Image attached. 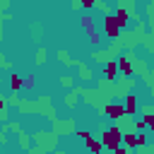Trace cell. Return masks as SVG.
I'll return each instance as SVG.
<instances>
[{
	"instance_id": "18",
	"label": "cell",
	"mask_w": 154,
	"mask_h": 154,
	"mask_svg": "<svg viewBox=\"0 0 154 154\" xmlns=\"http://www.w3.org/2000/svg\"><path fill=\"white\" fill-rule=\"evenodd\" d=\"M60 84H63V87H72V77H70V75H63V77H60Z\"/></svg>"
},
{
	"instance_id": "8",
	"label": "cell",
	"mask_w": 154,
	"mask_h": 154,
	"mask_svg": "<svg viewBox=\"0 0 154 154\" xmlns=\"http://www.w3.org/2000/svg\"><path fill=\"white\" fill-rule=\"evenodd\" d=\"M70 65H75V67H79V79H82V82H91V79H94V75H91V70H89L87 65H82L79 60H70Z\"/></svg>"
},
{
	"instance_id": "11",
	"label": "cell",
	"mask_w": 154,
	"mask_h": 154,
	"mask_svg": "<svg viewBox=\"0 0 154 154\" xmlns=\"http://www.w3.org/2000/svg\"><path fill=\"white\" fill-rule=\"evenodd\" d=\"M10 89H12V94H17L22 89V77L19 75H10Z\"/></svg>"
},
{
	"instance_id": "21",
	"label": "cell",
	"mask_w": 154,
	"mask_h": 154,
	"mask_svg": "<svg viewBox=\"0 0 154 154\" xmlns=\"http://www.w3.org/2000/svg\"><path fill=\"white\" fill-rule=\"evenodd\" d=\"M113 154H130V149H125V147H118V149H113Z\"/></svg>"
},
{
	"instance_id": "19",
	"label": "cell",
	"mask_w": 154,
	"mask_h": 154,
	"mask_svg": "<svg viewBox=\"0 0 154 154\" xmlns=\"http://www.w3.org/2000/svg\"><path fill=\"white\" fill-rule=\"evenodd\" d=\"M58 58H60L63 63H67V65H70V55H67L65 51H58Z\"/></svg>"
},
{
	"instance_id": "3",
	"label": "cell",
	"mask_w": 154,
	"mask_h": 154,
	"mask_svg": "<svg viewBox=\"0 0 154 154\" xmlns=\"http://www.w3.org/2000/svg\"><path fill=\"white\" fill-rule=\"evenodd\" d=\"M132 60H135V55L128 51V53H123V55L118 58V63H116V65H118V70H120L125 77H130V75L135 72V65H132Z\"/></svg>"
},
{
	"instance_id": "7",
	"label": "cell",
	"mask_w": 154,
	"mask_h": 154,
	"mask_svg": "<svg viewBox=\"0 0 154 154\" xmlns=\"http://www.w3.org/2000/svg\"><path fill=\"white\" fill-rule=\"evenodd\" d=\"M116 72H118V65H116V58H111V60H106V63H103V77H106L108 82H113V79H116Z\"/></svg>"
},
{
	"instance_id": "6",
	"label": "cell",
	"mask_w": 154,
	"mask_h": 154,
	"mask_svg": "<svg viewBox=\"0 0 154 154\" xmlns=\"http://www.w3.org/2000/svg\"><path fill=\"white\" fill-rule=\"evenodd\" d=\"M123 108H125V116H132L137 108H140V103H137V96H135V91H130V94H125V103H123Z\"/></svg>"
},
{
	"instance_id": "4",
	"label": "cell",
	"mask_w": 154,
	"mask_h": 154,
	"mask_svg": "<svg viewBox=\"0 0 154 154\" xmlns=\"http://www.w3.org/2000/svg\"><path fill=\"white\" fill-rule=\"evenodd\" d=\"M103 113H106L108 118L118 120V118H123V116H125V108H123V103L113 101V103H106V106H103Z\"/></svg>"
},
{
	"instance_id": "16",
	"label": "cell",
	"mask_w": 154,
	"mask_h": 154,
	"mask_svg": "<svg viewBox=\"0 0 154 154\" xmlns=\"http://www.w3.org/2000/svg\"><path fill=\"white\" fill-rule=\"evenodd\" d=\"M36 63H38V65H43V63H46V51H43V48H38V51H36Z\"/></svg>"
},
{
	"instance_id": "9",
	"label": "cell",
	"mask_w": 154,
	"mask_h": 154,
	"mask_svg": "<svg viewBox=\"0 0 154 154\" xmlns=\"http://www.w3.org/2000/svg\"><path fill=\"white\" fill-rule=\"evenodd\" d=\"M84 144H87V149H89L91 154H101V152H103L101 142H99L96 137H91V135H89V137H84Z\"/></svg>"
},
{
	"instance_id": "14",
	"label": "cell",
	"mask_w": 154,
	"mask_h": 154,
	"mask_svg": "<svg viewBox=\"0 0 154 154\" xmlns=\"http://www.w3.org/2000/svg\"><path fill=\"white\" fill-rule=\"evenodd\" d=\"M36 84V79H34V75H26V77H22V87H26V89H31Z\"/></svg>"
},
{
	"instance_id": "22",
	"label": "cell",
	"mask_w": 154,
	"mask_h": 154,
	"mask_svg": "<svg viewBox=\"0 0 154 154\" xmlns=\"http://www.w3.org/2000/svg\"><path fill=\"white\" fill-rule=\"evenodd\" d=\"M31 154H46V149H43V147H34V149H31Z\"/></svg>"
},
{
	"instance_id": "5",
	"label": "cell",
	"mask_w": 154,
	"mask_h": 154,
	"mask_svg": "<svg viewBox=\"0 0 154 154\" xmlns=\"http://www.w3.org/2000/svg\"><path fill=\"white\" fill-rule=\"evenodd\" d=\"M113 17H116V22H118V26H120V31L130 24V12L125 10V7H116V12H113Z\"/></svg>"
},
{
	"instance_id": "12",
	"label": "cell",
	"mask_w": 154,
	"mask_h": 154,
	"mask_svg": "<svg viewBox=\"0 0 154 154\" xmlns=\"http://www.w3.org/2000/svg\"><path fill=\"white\" fill-rule=\"evenodd\" d=\"M77 96H79V91H70V94H67V99H65V103H67L70 108H75V103H77Z\"/></svg>"
},
{
	"instance_id": "2",
	"label": "cell",
	"mask_w": 154,
	"mask_h": 154,
	"mask_svg": "<svg viewBox=\"0 0 154 154\" xmlns=\"http://www.w3.org/2000/svg\"><path fill=\"white\" fill-rule=\"evenodd\" d=\"M103 34L108 36V38H120V26H118V22H116V17L113 14H106L103 17Z\"/></svg>"
},
{
	"instance_id": "17",
	"label": "cell",
	"mask_w": 154,
	"mask_h": 154,
	"mask_svg": "<svg viewBox=\"0 0 154 154\" xmlns=\"http://www.w3.org/2000/svg\"><path fill=\"white\" fill-rule=\"evenodd\" d=\"M89 41H91L94 46H99V41H101V36H99V31H91V34H89Z\"/></svg>"
},
{
	"instance_id": "13",
	"label": "cell",
	"mask_w": 154,
	"mask_h": 154,
	"mask_svg": "<svg viewBox=\"0 0 154 154\" xmlns=\"http://www.w3.org/2000/svg\"><path fill=\"white\" fill-rule=\"evenodd\" d=\"M7 118V101H5V96L0 94V120H5Z\"/></svg>"
},
{
	"instance_id": "1",
	"label": "cell",
	"mask_w": 154,
	"mask_h": 154,
	"mask_svg": "<svg viewBox=\"0 0 154 154\" xmlns=\"http://www.w3.org/2000/svg\"><path fill=\"white\" fill-rule=\"evenodd\" d=\"M120 140H123V130L118 128V125H113V128H106L103 130V135H101V147L103 149H108V152H113V149H118L120 147Z\"/></svg>"
},
{
	"instance_id": "20",
	"label": "cell",
	"mask_w": 154,
	"mask_h": 154,
	"mask_svg": "<svg viewBox=\"0 0 154 154\" xmlns=\"http://www.w3.org/2000/svg\"><path fill=\"white\" fill-rule=\"evenodd\" d=\"M147 125H144V120H135V130H144Z\"/></svg>"
},
{
	"instance_id": "10",
	"label": "cell",
	"mask_w": 154,
	"mask_h": 154,
	"mask_svg": "<svg viewBox=\"0 0 154 154\" xmlns=\"http://www.w3.org/2000/svg\"><path fill=\"white\" fill-rule=\"evenodd\" d=\"M82 29H84L87 34L96 31V26H94V17H91V14H84V17H82Z\"/></svg>"
},
{
	"instance_id": "15",
	"label": "cell",
	"mask_w": 154,
	"mask_h": 154,
	"mask_svg": "<svg viewBox=\"0 0 154 154\" xmlns=\"http://www.w3.org/2000/svg\"><path fill=\"white\" fill-rule=\"evenodd\" d=\"M79 2V7H84V10H94L96 7V0H77Z\"/></svg>"
},
{
	"instance_id": "23",
	"label": "cell",
	"mask_w": 154,
	"mask_h": 154,
	"mask_svg": "<svg viewBox=\"0 0 154 154\" xmlns=\"http://www.w3.org/2000/svg\"><path fill=\"white\" fill-rule=\"evenodd\" d=\"M0 67H10V63L5 60V55H2V53H0Z\"/></svg>"
}]
</instances>
